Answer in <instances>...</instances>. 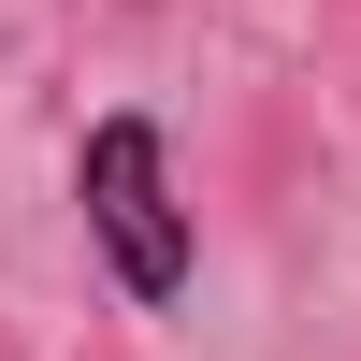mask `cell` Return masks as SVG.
I'll return each mask as SVG.
<instances>
[{
  "instance_id": "1",
  "label": "cell",
  "mask_w": 361,
  "mask_h": 361,
  "mask_svg": "<svg viewBox=\"0 0 361 361\" xmlns=\"http://www.w3.org/2000/svg\"><path fill=\"white\" fill-rule=\"evenodd\" d=\"M73 202H87V246L116 260V289L130 304H188V202H173V145H159V116H87V145H73Z\"/></svg>"
}]
</instances>
